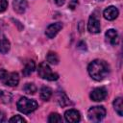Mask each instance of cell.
<instances>
[{"label":"cell","mask_w":123,"mask_h":123,"mask_svg":"<svg viewBox=\"0 0 123 123\" xmlns=\"http://www.w3.org/2000/svg\"><path fill=\"white\" fill-rule=\"evenodd\" d=\"M87 71L92 79L95 81H102L109 75L110 66L103 60H94L88 64Z\"/></svg>","instance_id":"cell-1"},{"label":"cell","mask_w":123,"mask_h":123,"mask_svg":"<svg viewBox=\"0 0 123 123\" xmlns=\"http://www.w3.org/2000/svg\"><path fill=\"white\" fill-rule=\"evenodd\" d=\"M17 110L22 112V113H25V114H28V113H31L33 111H35L37 109V103L36 100H33V99H29L27 97H21L17 104Z\"/></svg>","instance_id":"cell-2"},{"label":"cell","mask_w":123,"mask_h":123,"mask_svg":"<svg viewBox=\"0 0 123 123\" xmlns=\"http://www.w3.org/2000/svg\"><path fill=\"white\" fill-rule=\"evenodd\" d=\"M37 74L40 78L44 79V80H48V81H56L59 79V75L55 72H53L50 68V66L42 62L39 63L38 68H37Z\"/></svg>","instance_id":"cell-3"},{"label":"cell","mask_w":123,"mask_h":123,"mask_svg":"<svg viewBox=\"0 0 123 123\" xmlns=\"http://www.w3.org/2000/svg\"><path fill=\"white\" fill-rule=\"evenodd\" d=\"M106 116V109L103 106L91 107L87 111V117L92 122H99Z\"/></svg>","instance_id":"cell-4"},{"label":"cell","mask_w":123,"mask_h":123,"mask_svg":"<svg viewBox=\"0 0 123 123\" xmlns=\"http://www.w3.org/2000/svg\"><path fill=\"white\" fill-rule=\"evenodd\" d=\"M108 95V91L105 87L101 86V87H96L95 89H93L91 92H90V99L93 100V101H96V102H100V101H103Z\"/></svg>","instance_id":"cell-5"},{"label":"cell","mask_w":123,"mask_h":123,"mask_svg":"<svg viewBox=\"0 0 123 123\" xmlns=\"http://www.w3.org/2000/svg\"><path fill=\"white\" fill-rule=\"evenodd\" d=\"M100 21L98 20V18L96 17L95 14H91L88 18V22H87V30L89 33L91 34H97L100 32Z\"/></svg>","instance_id":"cell-6"},{"label":"cell","mask_w":123,"mask_h":123,"mask_svg":"<svg viewBox=\"0 0 123 123\" xmlns=\"http://www.w3.org/2000/svg\"><path fill=\"white\" fill-rule=\"evenodd\" d=\"M62 29V24L61 22H57V23H53L50 24L45 31V35L48 38H53L57 36V34Z\"/></svg>","instance_id":"cell-7"},{"label":"cell","mask_w":123,"mask_h":123,"mask_svg":"<svg viewBox=\"0 0 123 123\" xmlns=\"http://www.w3.org/2000/svg\"><path fill=\"white\" fill-rule=\"evenodd\" d=\"M6 86H15L18 85L19 83V76H18V73L16 72H8L7 76L5 77V79L2 81Z\"/></svg>","instance_id":"cell-8"},{"label":"cell","mask_w":123,"mask_h":123,"mask_svg":"<svg viewBox=\"0 0 123 123\" xmlns=\"http://www.w3.org/2000/svg\"><path fill=\"white\" fill-rule=\"evenodd\" d=\"M64 118H65V120L67 122L76 123V122H79L80 121L81 115H80V112L77 110L70 109V110H68V111H66L64 112Z\"/></svg>","instance_id":"cell-9"},{"label":"cell","mask_w":123,"mask_h":123,"mask_svg":"<svg viewBox=\"0 0 123 123\" xmlns=\"http://www.w3.org/2000/svg\"><path fill=\"white\" fill-rule=\"evenodd\" d=\"M119 14V11L114 6H110L104 10L103 15L107 20H114Z\"/></svg>","instance_id":"cell-10"},{"label":"cell","mask_w":123,"mask_h":123,"mask_svg":"<svg viewBox=\"0 0 123 123\" xmlns=\"http://www.w3.org/2000/svg\"><path fill=\"white\" fill-rule=\"evenodd\" d=\"M106 38L111 45H116L119 41V37L114 29H110L106 32Z\"/></svg>","instance_id":"cell-11"},{"label":"cell","mask_w":123,"mask_h":123,"mask_svg":"<svg viewBox=\"0 0 123 123\" xmlns=\"http://www.w3.org/2000/svg\"><path fill=\"white\" fill-rule=\"evenodd\" d=\"M27 1L26 0H13L12 1V7L13 10L17 12V13H23L25 12L26 9H27Z\"/></svg>","instance_id":"cell-12"},{"label":"cell","mask_w":123,"mask_h":123,"mask_svg":"<svg viewBox=\"0 0 123 123\" xmlns=\"http://www.w3.org/2000/svg\"><path fill=\"white\" fill-rule=\"evenodd\" d=\"M11 48V44L9 39L6 37V36L0 32V53L2 54H6L9 52Z\"/></svg>","instance_id":"cell-13"},{"label":"cell","mask_w":123,"mask_h":123,"mask_svg":"<svg viewBox=\"0 0 123 123\" xmlns=\"http://www.w3.org/2000/svg\"><path fill=\"white\" fill-rule=\"evenodd\" d=\"M35 68H36L35 62H34V61H29V62L25 64V66H24V68H23V70H22V74H23V76L27 77V76L31 75V74L34 72Z\"/></svg>","instance_id":"cell-14"},{"label":"cell","mask_w":123,"mask_h":123,"mask_svg":"<svg viewBox=\"0 0 123 123\" xmlns=\"http://www.w3.org/2000/svg\"><path fill=\"white\" fill-rule=\"evenodd\" d=\"M122 98L121 97H117L114 99L113 101V108H114V111L117 112V114L119 116H122L123 115V103H122Z\"/></svg>","instance_id":"cell-15"},{"label":"cell","mask_w":123,"mask_h":123,"mask_svg":"<svg viewBox=\"0 0 123 123\" xmlns=\"http://www.w3.org/2000/svg\"><path fill=\"white\" fill-rule=\"evenodd\" d=\"M52 93H53V91H52V89H51L50 87H48V86H42V87L40 88L39 95H40V98H41L42 100L48 101V100L51 98Z\"/></svg>","instance_id":"cell-16"},{"label":"cell","mask_w":123,"mask_h":123,"mask_svg":"<svg viewBox=\"0 0 123 123\" xmlns=\"http://www.w3.org/2000/svg\"><path fill=\"white\" fill-rule=\"evenodd\" d=\"M46 60L51 64H58L59 63V57L55 52H49L46 56Z\"/></svg>","instance_id":"cell-17"},{"label":"cell","mask_w":123,"mask_h":123,"mask_svg":"<svg viewBox=\"0 0 123 123\" xmlns=\"http://www.w3.org/2000/svg\"><path fill=\"white\" fill-rule=\"evenodd\" d=\"M23 90L27 93V94H35L37 92V86H35V84L33 83H28L24 86Z\"/></svg>","instance_id":"cell-18"},{"label":"cell","mask_w":123,"mask_h":123,"mask_svg":"<svg viewBox=\"0 0 123 123\" xmlns=\"http://www.w3.org/2000/svg\"><path fill=\"white\" fill-rule=\"evenodd\" d=\"M58 102H59V104H60L62 107H64V106H67V105H69V104H70L69 99L67 98V96H66V95H65L63 92L59 93Z\"/></svg>","instance_id":"cell-19"},{"label":"cell","mask_w":123,"mask_h":123,"mask_svg":"<svg viewBox=\"0 0 123 123\" xmlns=\"http://www.w3.org/2000/svg\"><path fill=\"white\" fill-rule=\"evenodd\" d=\"M49 123H56V122H62V116L57 113V112H52L50 113L49 117H48V120H47Z\"/></svg>","instance_id":"cell-20"},{"label":"cell","mask_w":123,"mask_h":123,"mask_svg":"<svg viewBox=\"0 0 123 123\" xmlns=\"http://www.w3.org/2000/svg\"><path fill=\"white\" fill-rule=\"evenodd\" d=\"M9 122H15V123L16 122H26V120L20 115H14L9 119Z\"/></svg>","instance_id":"cell-21"},{"label":"cell","mask_w":123,"mask_h":123,"mask_svg":"<svg viewBox=\"0 0 123 123\" xmlns=\"http://www.w3.org/2000/svg\"><path fill=\"white\" fill-rule=\"evenodd\" d=\"M8 8V2L7 0H0V12H3Z\"/></svg>","instance_id":"cell-22"},{"label":"cell","mask_w":123,"mask_h":123,"mask_svg":"<svg viewBox=\"0 0 123 123\" xmlns=\"http://www.w3.org/2000/svg\"><path fill=\"white\" fill-rule=\"evenodd\" d=\"M77 5H78V0H70V2H69V5H68V7L70 8V9H72V10H74L76 7H77Z\"/></svg>","instance_id":"cell-23"},{"label":"cell","mask_w":123,"mask_h":123,"mask_svg":"<svg viewBox=\"0 0 123 123\" xmlns=\"http://www.w3.org/2000/svg\"><path fill=\"white\" fill-rule=\"evenodd\" d=\"M8 72L5 69H0V81H3L5 79V77L7 76Z\"/></svg>","instance_id":"cell-24"},{"label":"cell","mask_w":123,"mask_h":123,"mask_svg":"<svg viewBox=\"0 0 123 123\" xmlns=\"http://www.w3.org/2000/svg\"><path fill=\"white\" fill-rule=\"evenodd\" d=\"M54 2L58 5V6H62L65 2V0H54Z\"/></svg>","instance_id":"cell-25"},{"label":"cell","mask_w":123,"mask_h":123,"mask_svg":"<svg viewBox=\"0 0 123 123\" xmlns=\"http://www.w3.org/2000/svg\"><path fill=\"white\" fill-rule=\"evenodd\" d=\"M4 121H6L5 114L3 112H0V122H4Z\"/></svg>","instance_id":"cell-26"},{"label":"cell","mask_w":123,"mask_h":123,"mask_svg":"<svg viewBox=\"0 0 123 123\" xmlns=\"http://www.w3.org/2000/svg\"><path fill=\"white\" fill-rule=\"evenodd\" d=\"M96 1H103V0H96Z\"/></svg>","instance_id":"cell-27"}]
</instances>
